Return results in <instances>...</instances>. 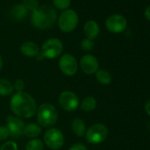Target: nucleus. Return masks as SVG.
<instances>
[{"instance_id": "393cba45", "label": "nucleus", "mask_w": 150, "mask_h": 150, "mask_svg": "<svg viewBox=\"0 0 150 150\" xmlns=\"http://www.w3.org/2000/svg\"><path fill=\"white\" fill-rule=\"evenodd\" d=\"M95 47V43H94V41L92 40H89L88 38H85L81 41V48L83 50L85 51H90L94 49Z\"/></svg>"}, {"instance_id": "2eb2a0df", "label": "nucleus", "mask_w": 150, "mask_h": 150, "mask_svg": "<svg viewBox=\"0 0 150 150\" xmlns=\"http://www.w3.org/2000/svg\"><path fill=\"white\" fill-rule=\"evenodd\" d=\"M28 14V10L24 7L22 4H17L12 7L10 10V16L12 19L17 21H21L26 18Z\"/></svg>"}, {"instance_id": "1a4fd4ad", "label": "nucleus", "mask_w": 150, "mask_h": 150, "mask_svg": "<svg viewBox=\"0 0 150 150\" xmlns=\"http://www.w3.org/2000/svg\"><path fill=\"white\" fill-rule=\"evenodd\" d=\"M60 71L66 76H73L78 71V62L74 56L71 54H64L58 61Z\"/></svg>"}, {"instance_id": "412c9836", "label": "nucleus", "mask_w": 150, "mask_h": 150, "mask_svg": "<svg viewBox=\"0 0 150 150\" xmlns=\"http://www.w3.org/2000/svg\"><path fill=\"white\" fill-rule=\"evenodd\" d=\"M26 150H43V142L40 139H32L26 145Z\"/></svg>"}, {"instance_id": "b1692460", "label": "nucleus", "mask_w": 150, "mask_h": 150, "mask_svg": "<svg viewBox=\"0 0 150 150\" xmlns=\"http://www.w3.org/2000/svg\"><path fill=\"white\" fill-rule=\"evenodd\" d=\"M0 150H18V145L13 140H8L2 144Z\"/></svg>"}, {"instance_id": "cd10ccee", "label": "nucleus", "mask_w": 150, "mask_h": 150, "mask_svg": "<svg viewBox=\"0 0 150 150\" xmlns=\"http://www.w3.org/2000/svg\"><path fill=\"white\" fill-rule=\"evenodd\" d=\"M68 150H88V147L82 143H76L70 146Z\"/></svg>"}, {"instance_id": "ddd939ff", "label": "nucleus", "mask_w": 150, "mask_h": 150, "mask_svg": "<svg viewBox=\"0 0 150 150\" xmlns=\"http://www.w3.org/2000/svg\"><path fill=\"white\" fill-rule=\"evenodd\" d=\"M83 31L86 35V38L94 41L96 38H97V36L100 34V27L96 21H88L84 25Z\"/></svg>"}, {"instance_id": "f3484780", "label": "nucleus", "mask_w": 150, "mask_h": 150, "mask_svg": "<svg viewBox=\"0 0 150 150\" xmlns=\"http://www.w3.org/2000/svg\"><path fill=\"white\" fill-rule=\"evenodd\" d=\"M42 133V127L41 125L35 124V123H29L25 125L24 132L23 134L30 139H35Z\"/></svg>"}, {"instance_id": "7ed1b4c3", "label": "nucleus", "mask_w": 150, "mask_h": 150, "mask_svg": "<svg viewBox=\"0 0 150 150\" xmlns=\"http://www.w3.org/2000/svg\"><path fill=\"white\" fill-rule=\"evenodd\" d=\"M36 117L41 126L50 127L57 123L58 119V111L53 104L44 103L37 108Z\"/></svg>"}, {"instance_id": "7c9ffc66", "label": "nucleus", "mask_w": 150, "mask_h": 150, "mask_svg": "<svg viewBox=\"0 0 150 150\" xmlns=\"http://www.w3.org/2000/svg\"><path fill=\"white\" fill-rule=\"evenodd\" d=\"M3 64H4V62H3V58H2L1 55H0V71H1V69L3 68Z\"/></svg>"}, {"instance_id": "a211bd4d", "label": "nucleus", "mask_w": 150, "mask_h": 150, "mask_svg": "<svg viewBox=\"0 0 150 150\" xmlns=\"http://www.w3.org/2000/svg\"><path fill=\"white\" fill-rule=\"evenodd\" d=\"M14 91L13 84L6 79H0V96H8Z\"/></svg>"}, {"instance_id": "9b49d317", "label": "nucleus", "mask_w": 150, "mask_h": 150, "mask_svg": "<svg viewBox=\"0 0 150 150\" xmlns=\"http://www.w3.org/2000/svg\"><path fill=\"white\" fill-rule=\"evenodd\" d=\"M105 26L110 32L118 34L123 32L126 28L127 21L124 16L119 14H114L108 17L105 22Z\"/></svg>"}, {"instance_id": "39448f33", "label": "nucleus", "mask_w": 150, "mask_h": 150, "mask_svg": "<svg viewBox=\"0 0 150 150\" xmlns=\"http://www.w3.org/2000/svg\"><path fill=\"white\" fill-rule=\"evenodd\" d=\"M58 27L64 33H70L73 31L79 23V16L74 10H64L58 18Z\"/></svg>"}, {"instance_id": "6ab92c4d", "label": "nucleus", "mask_w": 150, "mask_h": 150, "mask_svg": "<svg viewBox=\"0 0 150 150\" xmlns=\"http://www.w3.org/2000/svg\"><path fill=\"white\" fill-rule=\"evenodd\" d=\"M96 77L99 83L103 85H109L111 82V74L105 69H99L96 72Z\"/></svg>"}, {"instance_id": "9d476101", "label": "nucleus", "mask_w": 150, "mask_h": 150, "mask_svg": "<svg viewBox=\"0 0 150 150\" xmlns=\"http://www.w3.org/2000/svg\"><path fill=\"white\" fill-rule=\"evenodd\" d=\"M26 124L24 121L16 116H8L6 117V127L9 130L10 136L13 138H19L23 135Z\"/></svg>"}, {"instance_id": "4be33fe9", "label": "nucleus", "mask_w": 150, "mask_h": 150, "mask_svg": "<svg viewBox=\"0 0 150 150\" xmlns=\"http://www.w3.org/2000/svg\"><path fill=\"white\" fill-rule=\"evenodd\" d=\"M53 5L56 8L59 10H67L71 6V0H52Z\"/></svg>"}, {"instance_id": "a878e982", "label": "nucleus", "mask_w": 150, "mask_h": 150, "mask_svg": "<svg viewBox=\"0 0 150 150\" xmlns=\"http://www.w3.org/2000/svg\"><path fill=\"white\" fill-rule=\"evenodd\" d=\"M10 137V132L6 125H0V141L6 140Z\"/></svg>"}, {"instance_id": "aec40b11", "label": "nucleus", "mask_w": 150, "mask_h": 150, "mask_svg": "<svg viewBox=\"0 0 150 150\" xmlns=\"http://www.w3.org/2000/svg\"><path fill=\"white\" fill-rule=\"evenodd\" d=\"M97 106V102L95 97L93 96H87L85 97L82 102L81 103V108L82 110L90 112L93 111Z\"/></svg>"}, {"instance_id": "0eeeda50", "label": "nucleus", "mask_w": 150, "mask_h": 150, "mask_svg": "<svg viewBox=\"0 0 150 150\" xmlns=\"http://www.w3.org/2000/svg\"><path fill=\"white\" fill-rule=\"evenodd\" d=\"M43 141L49 148L52 150H58L64 146V137L59 129L52 127L45 132L43 135Z\"/></svg>"}, {"instance_id": "dca6fc26", "label": "nucleus", "mask_w": 150, "mask_h": 150, "mask_svg": "<svg viewBox=\"0 0 150 150\" xmlns=\"http://www.w3.org/2000/svg\"><path fill=\"white\" fill-rule=\"evenodd\" d=\"M71 130L77 137H83L86 133V124L81 118H74L71 122Z\"/></svg>"}, {"instance_id": "f257e3e1", "label": "nucleus", "mask_w": 150, "mask_h": 150, "mask_svg": "<svg viewBox=\"0 0 150 150\" xmlns=\"http://www.w3.org/2000/svg\"><path fill=\"white\" fill-rule=\"evenodd\" d=\"M10 108L20 118L33 117L37 111V103L29 94L22 91L15 93L10 100Z\"/></svg>"}, {"instance_id": "c85d7f7f", "label": "nucleus", "mask_w": 150, "mask_h": 150, "mask_svg": "<svg viewBox=\"0 0 150 150\" xmlns=\"http://www.w3.org/2000/svg\"><path fill=\"white\" fill-rule=\"evenodd\" d=\"M145 110H146V114L150 117V99L148 101H146V103H145Z\"/></svg>"}, {"instance_id": "20e7f679", "label": "nucleus", "mask_w": 150, "mask_h": 150, "mask_svg": "<svg viewBox=\"0 0 150 150\" xmlns=\"http://www.w3.org/2000/svg\"><path fill=\"white\" fill-rule=\"evenodd\" d=\"M64 50L63 42L57 38H50L45 41L40 50L38 55L40 58L55 59L59 57Z\"/></svg>"}, {"instance_id": "4468645a", "label": "nucleus", "mask_w": 150, "mask_h": 150, "mask_svg": "<svg viewBox=\"0 0 150 150\" xmlns=\"http://www.w3.org/2000/svg\"><path fill=\"white\" fill-rule=\"evenodd\" d=\"M21 52L28 57H37L40 53V49L39 46L31 41H28L23 42L21 45Z\"/></svg>"}, {"instance_id": "5701e85b", "label": "nucleus", "mask_w": 150, "mask_h": 150, "mask_svg": "<svg viewBox=\"0 0 150 150\" xmlns=\"http://www.w3.org/2000/svg\"><path fill=\"white\" fill-rule=\"evenodd\" d=\"M24 7L28 11L34 12L39 7L38 5V0H23V4Z\"/></svg>"}, {"instance_id": "f03ea898", "label": "nucleus", "mask_w": 150, "mask_h": 150, "mask_svg": "<svg viewBox=\"0 0 150 150\" xmlns=\"http://www.w3.org/2000/svg\"><path fill=\"white\" fill-rule=\"evenodd\" d=\"M57 18L56 10L49 5H44L32 12L31 22L36 28L48 29L55 24Z\"/></svg>"}, {"instance_id": "bb28decb", "label": "nucleus", "mask_w": 150, "mask_h": 150, "mask_svg": "<svg viewBox=\"0 0 150 150\" xmlns=\"http://www.w3.org/2000/svg\"><path fill=\"white\" fill-rule=\"evenodd\" d=\"M13 88L17 92H22L25 88V82L21 79H18L15 81L13 84Z\"/></svg>"}, {"instance_id": "c756f323", "label": "nucleus", "mask_w": 150, "mask_h": 150, "mask_svg": "<svg viewBox=\"0 0 150 150\" xmlns=\"http://www.w3.org/2000/svg\"><path fill=\"white\" fill-rule=\"evenodd\" d=\"M144 14H145L146 19L147 21H150V6L146 7V9L145 10Z\"/></svg>"}, {"instance_id": "f8f14e48", "label": "nucleus", "mask_w": 150, "mask_h": 150, "mask_svg": "<svg viewBox=\"0 0 150 150\" xmlns=\"http://www.w3.org/2000/svg\"><path fill=\"white\" fill-rule=\"evenodd\" d=\"M80 66L86 74H95L99 70V62L97 58L90 54L84 55L80 61Z\"/></svg>"}, {"instance_id": "6e6552de", "label": "nucleus", "mask_w": 150, "mask_h": 150, "mask_svg": "<svg viewBox=\"0 0 150 150\" xmlns=\"http://www.w3.org/2000/svg\"><path fill=\"white\" fill-rule=\"evenodd\" d=\"M58 103L66 111H74L80 105L79 96L72 91H63L58 97Z\"/></svg>"}, {"instance_id": "423d86ee", "label": "nucleus", "mask_w": 150, "mask_h": 150, "mask_svg": "<svg viewBox=\"0 0 150 150\" xmlns=\"http://www.w3.org/2000/svg\"><path fill=\"white\" fill-rule=\"evenodd\" d=\"M109 134V130L103 124H94L89 126L85 133L86 139L90 144H100L103 142Z\"/></svg>"}]
</instances>
